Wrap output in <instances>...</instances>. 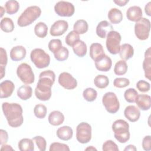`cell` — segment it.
<instances>
[{
  "label": "cell",
  "instance_id": "83f0119b",
  "mask_svg": "<svg viewBox=\"0 0 151 151\" xmlns=\"http://www.w3.org/2000/svg\"><path fill=\"white\" fill-rule=\"evenodd\" d=\"M32 94V89L28 85H23L17 90L18 97L22 100H27L31 97Z\"/></svg>",
  "mask_w": 151,
  "mask_h": 151
},
{
  "label": "cell",
  "instance_id": "ac0fdd59",
  "mask_svg": "<svg viewBox=\"0 0 151 151\" xmlns=\"http://www.w3.org/2000/svg\"><path fill=\"white\" fill-rule=\"evenodd\" d=\"M143 13L141 8L139 6H132L129 7L126 11V17L127 19L132 22H137L142 18Z\"/></svg>",
  "mask_w": 151,
  "mask_h": 151
},
{
  "label": "cell",
  "instance_id": "44dd1931",
  "mask_svg": "<svg viewBox=\"0 0 151 151\" xmlns=\"http://www.w3.org/2000/svg\"><path fill=\"white\" fill-rule=\"evenodd\" d=\"M143 68L145 77L149 80L151 77V48L149 47L145 52V58L143 62Z\"/></svg>",
  "mask_w": 151,
  "mask_h": 151
},
{
  "label": "cell",
  "instance_id": "ba28073f",
  "mask_svg": "<svg viewBox=\"0 0 151 151\" xmlns=\"http://www.w3.org/2000/svg\"><path fill=\"white\" fill-rule=\"evenodd\" d=\"M102 103L106 110L109 113L114 114L119 110V101L117 96L113 92L106 93L103 96Z\"/></svg>",
  "mask_w": 151,
  "mask_h": 151
},
{
  "label": "cell",
  "instance_id": "5bb4252c",
  "mask_svg": "<svg viewBox=\"0 0 151 151\" xmlns=\"http://www.w3.org/2000/svg\"><path fill=\"white\" fill-rule=\"evenodd\" d=\"M94 62L96 68L100 71L107 72L110 70L112 65L111 59L106 54L96 60Z\"/></svg>",
  "mask_w": 151,
  "mask_h": 151
},
{
  "label": "cell",
  "instance_id": "1f68e13d",
  "mask_svg": "<svg viewBox=\"0 0 151 151\" xmlns=\"http://www.w3.org/2000/svg\"><path fill=\"white\" fill-rule=\"evenodd\" d=\"M34 33L39 38H45L48 33V27L43 22H38L34 27Z\"/></svg>",
  "mask_w": 151,
  "mask_h": 151
},
{
  "label": "cell",
  "instance_id": "3957f363",
  "mask_svg": "<svg viewBox=\"0 0 151 151\" xmlns=\"http://www.w3.org/2000/svg\"><path fill=\"white\" fill-rule=\"evenodd\" d=\"M41 14V8L36 5L27 7L18 18L17 24L21 27H27L33 23Z\"/></svg>",
  "mask_w": 151,
  "mask_h": 151
},
{
  "label": "cell",
  "instance_id": "d6986e66",
  "mask_svg": "<svg viewBox=\"0 0 151 151\" xmlns=\"http://www.w3.org/2000/svg\"><path fill=\"white\" fill-rule=\"evenodd\" d=\"M27 54L26 49L22 45H17L12 48L10 51V57L12 61H18L23 60Z\"/></svg>",
  "mask_w": 151,
  "mask_h": 151
},
{
  "label": "cell",
  "instance_id": "11a10c76",
  "mask_svg": "<svg viewBox=\"0 0 151 151\" xmlns=\"http://www.w3.org/2000/svg\"><path fill=\"white\" fill-rule=\"evenodd\" d=\"M85 150H97V149L95 147H94L93 146H90L87 147Z\"/></svg>",
  "mask_w": 151,
  "mask_h": 151
},
{
  "label": "cell",
  "instance_id": "60d3db41",
  "mask_svg": "<svg viewBox=\"0 0 151 151\" xmlns=\"http://www.w3.org/2000/svg\"><path fill=\"white\" fill-rule=\"evenodd\" d=\"M80 40L79 34L74 31H70L65 37V43L70 47H72L74 44Z\"/></svg>",
  "mask_w": 151,
  "mask_h": 151
},
{
  "label": "cell",
  "instance_id": "277c9868",
  "mask_svg": "<svg viewBox=\"0 0 151 151\" xmlns=\"http://www.w3.org/2000/svg\"><path fill=\"white\" fill-rule=\"evenodd\" d=\"M112 130L115 139L121 143L127 142L130 136L129 123L123 119H118L112 124Z\"/></svg>",
  "mask_w": 151,
  "mask_h": 151
},
{
  "label": "cell",
  "instance_id": "9f6ffc18",
  "mask_svg": "<svg viewBox=\"0 0 151 151\" xmlns=\"http://www.w3.org/2000/svg\"><path fill=\"white\" fill-rule=\"evenodd\" d=\"M0 11H1V17H2L4 13L5 12V9H4L2 6H0Z\"/></svg>",
  "mask_w": 151,
  "mask_h": 151
},
{
  "label": "cell",
  "instance_id": "d590c367",
  "mask_svg": "<svg viewBox=\"0 0 151 151\" xmlns=\"http://www.w3.org/2000/svg\"><path fill=\"white\" fill-rule=\"evenodd\" d=\"M127 64L124 60H119L117 61L114 65V73L116 75L122 76L126 73L127 71Z\"/></svg>",
  "mask_w": 151,
  "mask_h": 151
},
{
  "label": "cell",
  "instance_id": "b9f144b4",
  "mask_svg": "<svg viewBox=\"0 0 151 151\" xmlns=\"http://www.w3.org/2000/svg\"><path fill=\"white\" fill-rule=\"evenodd\" d=\"M48 47L50 51L54 54L62 47V42L60 39H52L48 42Z\"/></svg>",
  "mask_w": 151,
  "mask_h": 151
},
{
  "label": "cell",
  "instance_id": "7dc6e473",
  "mask_svg": "<svg viewBox=\"0 0 151 151\" xmlns=\"http://www.w3.org/2000/svg\"><path fill=\"white\" fill-rule=\"evenodd\" d=\"M136 87L139 91L142 93H146L150 90V84L145 80H139L136 83Z\"/></svg>",
  "mask_w": 151,
  "mask_h": 151
},
{
  "label": "cell",
  "instance_id": "52a82bcc",
  "mask_svg": "<svg viewBox=\"0 0 151 151\" xmlns=\"http://www.w3.org/2000/svg\"><path fill=\"white\" fill-rule=\"evenodd\" d=\"M150 30V21L146 18H142L134 25V34L140 40H146L149 38Z\"/></svg>",
  "mask_w": 151,
  "mask_h": 151
},
{
  "label": "cell",
  "instance_id": "cb8c5ba5",
  "mask_svg": "<svg viewBox=\"0 0 151 151\" xmlns=\"http://www.w3.org/2000/svg\"><path fill=\"white\" fill-rule=\"evenodd\" d=\"M48 119L50 124L57 126L63 123L64 121V116L61 111L54 110L50 113Z\"/></svg>",
  "mask_w": 151,
  "mask_h": 151
},
{
  "label": "cell",
  "instance_id": "f1b7e54d",
  "mask_svg": "<svg viewBox=\"0 0 151 151\" xmlns=\"http://www.w3.org/2000/svg\"><path fill=\"white\" fill-rule=\"evenodd\" d=\"M18 147L21 151H33L34 150L33 140L28 138L22 139L18 142Z\"/></svg>",
  "mask_w": 151,
  "mask_h": 151
},
{
  "label": "cell",
  "instance_id": "836d02e7",
  "mask_svg": "<svg viewBox=\"0 0 151 151\" xmlns=\"http://www.w3.org/2000/svg\"><path fill=\"white\" fill-rule=\"evenodd\" d=\"M0 26L1 29L5 32H11L15 28L13 21L8 17H5L1 19Z\"/></svg>",
  "mask_w": 151,
  "mask_h": 151
},
{
  "label": "cell",
  "instance_id": "603a6c76",
  "mask_svg": "<svg viewBox=\"0 0 151 151\" xmlns=\"http://www.w3.org/2000/svg\"><path fill=\"white\" fill-rule=\"evenodd\" d=\"M56 134L60 139L64 141H67L72 138L73 131L70 126H63L57 129Z\"/></svg>",
  "mask_w": 151,
  "mask_h": 151
},
{
  "label": "cell",
  "instance_id": "9c48e42d",
  "mask_svg": "<svg viewBox=\"0 0 151 151\" xmlns=\"http://www.w3.org/2000/svg\"><path fill=\"white\" fill-rule=\"evenodd\" d=\"M17 74L20 80L25 84H31L34 82V72L31 66L27 63H21L18 65Z\"/></svg>",
  "mask_w": 151,
  "mask_h": 151
},
{
  "label": "cell",
  "instance_id": "f35d334b",
  "mask_svg": "<svg viewBox=\"0 0 151 151\" xmlns=\"http://www.w3.org/2000/svg\"><path fill=\"white\" fill-rule=\"evenodd\" d=\"M54 55L57 61H64L68 58L69 51L66 47L62 46L57 51L54 53Z\"/></svg>",
  "mask_w": 151,
  "mask_h": 151
},
{
  "label": "cell",
  "instance_id": "bcb514c9",
  "mask_svg": "<svg viewBox=\"0 0 151 151\" xmlns=\"http://www.w3.org/2000/svg\"><path fill=\"white\" fill-rule=\"evenodd\" d=\"M102 150L103 151H119V147L113 140H108L103 144Z\"/></svg>",
  "mask_w": 151,
  "mask_h": 151
},
{
  "label": "cell",
  "instance_id": "30bf717a",
  "mask_svg": "<svg viewBox=\"0 0 151 151\" xmlns=\"http://www.w3.org/2000/svg\"><path fill=\"white\" fill-rule=\"evenodd\" d=\"M76 139L78 142L86 144L91 139V127L87 122L79 123L76 127Z\"/></svg>",
  "mask_w": 151,
  "mask_h": 151
},
{
  "label": "cell",
  "instance_id": "816d5d0a",
  "mask_svg": "<svg viewBox=\"0 0 151 151\" xmlns=\"http://www.w3.org/2000/svg\"><path fill=\"white\" fill-rule=\"evenodd\" d=\"M150 6H151V2H149L146 5H145V13L149 17L151 16V8H150Z\"/></svg>",
  "mask_w": 151,
  "mask_h": 151
},
{
  "label": "cell",
  "instance_id": "6da1fadb",
  "mask_svg": "<svg viewBox=\"0 0 151 151\" xmlns=\"http://www.w3.org/2000/svg\"><path fill=\"white\" fill-rule=\"evenodd\" d=\"M55 74L52 70H48L41 72L35 88V95L41 101H47L51 97V87L55 81Z\"/></svg>",
  "mask_w": 151,
  "mask_h": 151
},
{
  "label": "cell",
  "instance_id": "2e32d148",
  "mask_svg": "<svg viewBox=\"0 0 151 151\" xmlns=\"http://www.w3.org/2000/svg\"><path fill=\"white\" fill-rule=\"evenodd\" d=\"M124 115L129 121L131 122H135L140 118V111L136 106L129 105L125 108L124 110Z\"/></svg>",
  "mask_w": 151,
  "mask_h": 151
},
{
  "label": "cell",
  "instance_id": "8fae6325",
  "mask_svg": "<svg viewBox=\"0 0 151 151\" xmlns=\"http://www.w3.org/2000/svg\"><path fill=\"white\" fill-rule=\"evenodd\" d=\"M54 11L58 16L70 17L74 14L75 8L72 3L61 1L55 4L54 6Z\"/></svg>",
  "mask_w": 151,
  "mask_h": 151
},
{
  "label": "cell",
  "instance_id": "ffe728a7",
  "mask_svg": "<svg viewBox=\"0 0 151 151\" xmlns=\"http://www.w3.org/2000/svg\"><path fill=\"white\" fill-rule=\"evenodd\" d=\"M135 103L139 109L148 110L151 107V97L147 94H138Z\"/></svg>",
  "mask_w": 151,
  "mask_h": 151
},
{
  "label": "cell",
  "instance_id": "5b68a950",
  "mask_svg": "<svg viewBox=\"0 0 151 151\" xmlns=\"http://www.w3.org/2000/svg\"><path fill=\"white\" fill-rule=\"evenodd\" d=\"M31 61L38 68H44L48 67L50 63V57L41 48H35L30 54Z\"/></svg>",
  "mask_w": 151,
  "mask_h": 151
},
{
  "label": "cell",
  "instance_id": "e575fe53",
  "mask_svg": "<svg viewBox=\"0 0 151 151\" xmlns=\"http://www.w3.org/2000/svg\"><path fill=\"white\" fill-rule=\"evenodd\" d=\"M94 84L99 88H105L109 84V80L106 76L97 75L94 79Z\"/></svg>",
  "mask_w": 151,
  "mask_h": 151
},
{
  "label": "cell",
  "instance_id": "4316f807",
  "mask_svg": "<svg viewBox=\"0 0 151 151\" xmlns=\"http://www.w3.org/2000/svg\"><path fill=\"white\" fill-rule=\"evenodd\" d=\"M107 17L110 22L113 24H119L123 19L122 11L116 8L110 9L108 12Z\"/></svg>",
  "mask_w": 151,
  "mask_h": 151
},
{
  "label": "cell",
  "instance_id": "f907efd6",
  "mask_svg": "<svg viewBox=\"0 0 151 151\" xmlns=\"http://www.w3.org/2000/svg\"><path fill=\"white\" fill-rule=\"evenodd\" d=\"M113 2L120 6H123L126 5L129 2V0H114Z\"/></svg>",
  "mask_w": 151,
  "mask_h": 151
},
{
  "label": "cell",
  "instance_id": "7c38bea8",
  "mask_svg": "<svg viewBox=\"0 0 151 151\" xmlns=\"http://www.w3.org/2000/svg\"><path fill=\"white\" fill-rule=\"evenodd\" d=\"M58 83L61 86L67 90L74 89L77 86V81L73 76L67 72L60 74L58 78Z\"/></svg>",
  "mask_w": 151,
  "mask_h": 151
},
{
  "label": "cell",
  "instance_id": "f546056e",
  "mask_svg": "<svg viewBox=\"0 0 151 151\" xmlns=\"http://www.w3.org/2000/svg\"><path fill=\"white\" fill-rule=\"evenodd\" d=\"M88 29V25L84 19H78L76 21L73 25V31L78 34H85Z\"/></svg>",
  "mask_w": 151,
  "mask_h": 151
},
{
  "label": "cell",
  "instance_id": "9a60e30c",
  "mask_svg": "<svg viewBox=\"0 0 151 151\" xmlns=\"http://www.w3.org/2000/svg\"><path fill=\"white\" fill-rule=\"evenodd\" d=\"M15 89V85L12 81L6 80L0 84V97L6 99L10 97Z\"/></svg>",
  "mask_w": 151,
  "mask_h": 151
},
{
  "label": "cell",
  "instance_id": "c3c4849f",
  "mask_svg": "<svg viewBox=\"0 0 151 151\" xmlns=\"http://www.w3.org/2000/svg\"><path fill=\"white\" fill-rule=\"evenodd\" d=\"M142 147L146 151L151 150V137L150 135L146 136L142 140Z\"/></svg>",
  "mask_w": 151,
  "mask_h": 151
},
{
  "label": "cell",
  "instance_id": "74e56055",
  "mask_svg": "<svg viewBox=\"0 0 151 151\" xmlns=\"http://www.w3.org/2000/svg\"><path fill=\"white\" fill-rule=\"evenodd\" d=\"M83 96L86 101L88 102H92L96 99L97 96V92L93 88L88 87L83 91Z\"/></svg>",
  "mask_w": 151,
  "mask_h": 151
},
{
  "label": "cell",
  "instance_id": "ab89813d",
  "mask_svg": "<svg viewBox=\"0 0 151 151\" xmlns=\"http://www.w3.org/2000/svg\"><path fill=\"white\" fill-rule=\"evenodd\" d=\"M47 109L46 106L42 104H38L35 106L34 109V115L38 119H44L47 114Z\"/></svg>",
  "mask_w": 151,
  "mask_h": 151
},
{
  "label": "cell",
  "instance_id": "8d00e7d4",
  "mask_svg": "<svg viewBox=\"0 0 151 151\" xmlns=\"http://www.w3.org/2000/svg\"><path fill=\"white\" fill-rule=\"evenodd\" d=\"M138 94L136 90L133 88H129L124 91V97L126 101L128 103H135Z\"/></svg>",
  "mask_w": 151,
  "mask_h": 151
},
{
  "label": "cell",
  "instance_id": "484cf974",
  "mask_svg": "<svg viewBox=\"0 0 151 151\" xmlns=\"http://www.w3.org/2000/svg\"><path fill=\"white\" fill-rule=\"evenodd\" d=\"M74 53L79 57H83L86 55L87 51L86 44L82 40H79L72 46Z\"/></svg>",
  "mask_w": 151,
  "mask_h": 151
},
{
  "label": "cell",
  "instance_id": "e0dca14e",
  "mask_svg": "<svg viewBox=\"0 0 151 151\" xmlns=\"http://www.w3.org/2000/svg\"><path fill=\"white\" fill-rule=\"evenodd\" d=\"M111 31H113L112 25L107 21L104 20L100 21L96 27V32L98 37L101 38H105L107 34Z\"/></svg>",
  "mask_w": 151,
  "mask_h": 151
},
{
  "label": "cell",
  "instance_id": "4fadbf2b",
  "mask_svg": "<svg viewBox=\"0 0 151 151\" xmlns=\"http://www.w3.org/2000/svg\"><path fill=\"white\" fill-rule=\"evenodd\" d=\"M68 28V24L66 21L63 19L57 20L51 25L50 33L53 37L60 36L67 31Z\"/></svg>",
  "mask_w": 151,
  "mask_h": 151
},
{
  "label": "cell",
  "instance_id": "d4e9b609",
  "mask_svg": "<svg viewBox=\"0 0 151 151\" xmlns=\"http://www.w3.org/2000/svg\"><path fill=\"white\" fill-rule=\"evenodd\" d=\"M133 47L129 44H123L120 46L119 55L123 60H128L133 56Z\"/></svg>",
  "mask_w": 151,
  "mask_h": 151
},
{
  "label": "cell",
  "instance_id": "7bdbcfd3",
  "mask_svg": "<svg viewBox=\"0 0 151 151\" xmlns=\"http://www.w3.org/2000/svg\"><path fill=\"white\" fill-rule=\"evenodd\" d=\"M50 151H69L70 148L66 144L58 142L52 143L50 146Z\"/></svg>",
  "mask_w": 151,
  "mask_h": 151
},
{
  "label": "cell",
  "instance_id": "7402d4cb",
  "mask_svg": "<svg viewBox=\"0 0 151 151\" xmlns=\"http://www.w3.org/2000/svg\"><path fill=\"white\" fill-rule=\"evenodd\" d=\"M104 54V51L101 44L97 42L91 44L90 47V56L92 60L95 61Z\"/></svg>",
  "mask_w": 151,
  "mask_h": 151
},
{
  "label": "cell",
  "instance_id": "ee69618b",
  "mask_svg": "<svg viewBox=\"0 0 151 151\" xmlns=\"http://www.w3.org/2000/svg\"><path fill=\"white\" fill-rule=\"evenodd\" d=\"M37 146V147L40 151H45L46 150L47 142L46 140L41 136H36L32 139Z\"/></svg>",
  "mask_w": 151,
  "mask_h": 151
},
{
  "label": "cell",
  "instance_id": "681fc988",
  "mask_svg": "<svg viewBox=\"0 0 151 151\" xmlns=\"http://www.w3.org/2000/svg\"><path fill=\"white\" fill-rule=\"evenodd\" d=\"M0 145H2L6 144L8 139V134L6 130L1 129L0 130Z\"/></svg>",
  "mask_w": 151,
  "mask_h": 151
},
{
  "label": "cell",
  "instance_id": "7a4b0ae2",
  "mask_svg": "<svg viewBox=\"0 0 151 151\" xmlns=\"http://www.w3.org/2000/svg\"><path fill=\"white\" fill-rule=\"evenodd\" d=\"M2 109L8 124L12 127H18L24 122L22 108L18 103L4 102Z\"/></svg>",
  "mask_w": 151,
  "mask_h": 151
},
{
  "label": "cell",
  "instance_id": "4dcf8cb0",
  "mask_svg": "<svg viewBox=\"0 0 151 151\" xmlns=\"http://www.w3.org/2000/svg\"><path fill=\"white\" fill-rule=\"evenodd\" d=\"M8 63V57L6 50L1 47L0 52V78L2 79L5 74V67Z\"/></svg>",
  "mask_w": 151,
  "mask_h": 151
},
{
  "label": "cell",
  "instance_id": "d6a6232c",
  "mask_svg": "<svg viewBox=\"0 0 151 151\" xmlns=\"http://www.w3.org/2000/svg\"><path fill=\"white\" fill-rule=\"evenodd\" d=\"M19 8V4L15 0H9L5 4V9L8 14L12 15L17 13Z\"/></svg>",
  "mask_w": 151,
  "mask_h": 151
},
{
  "label": "cell",
  "instance_id": "db71d44e",
  "mask_svg": "<svg viewBox=\"0 0 151 151\" xmlns=\"http://www.w3.org/2000/svg\"><path fill=\"white\" fill-rule=\"evenodd\" d=\"M137 150L136 146L134 145H129L127 146H126V147L124 149V151H127V150H130V151H136Z\"/></svg>",
  "mask_w": 151,
  "mask_h": 151
},
{
  "label": "cell",
  "instance_id": "8992f818",
  "mask_svg": "<svg viewBox=\"0 0 151 151\" xmlns=\"http://www.w3.org/2000/svg\"><path fill=\"white\" fill-rule=\"evenodd\" d=\"M122 37L116 31H110L106 36V45L109 52L113 55L119 53L120 50V42Z\"/></svg>",
  "mask_w": 151,
  "mask_h": 151
},
{
  "label": "cell",
  "instance_id": "f5cc1de1",
  "mask_svg": "<svg viewBox=\"0 0 151 151\" xmlns=\"http://www.w3.org/2000/svg\"><path fill=\"white\" fill-rule=\"evenodd\" d=\"M1 150H5V151H8V150H14V149L8 145H6V144H4L2 145H1Z\"/></svg>",
  "mask_w": 151,
  "mask_h": 151
},
{
  "label": "cell",
  "instance_id": "f6af8a7d",
  "mask_svg": "<svg viewBox=\"0 0 151 151\" xmlns=\"http://www.w3.org/2000/svg\"><path fill=\"white\" fill-rule=\"evenodd\" d=\"M129 84V80L124 77L116 78L113 81V86L117 88H124L128 86Z\"/></svg>",
  "mask_w": 151,
  "mask_h": 151
}]
</instances>
